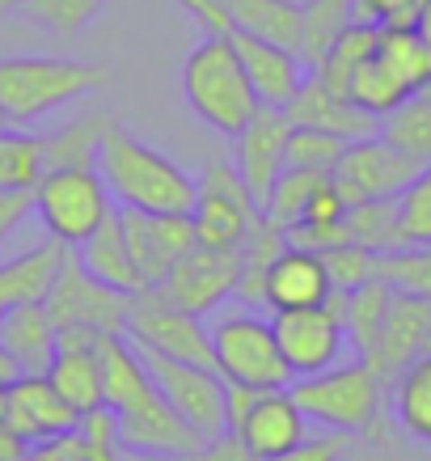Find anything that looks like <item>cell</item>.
Wrapping results in <instances>:
<instances>
[{
	"instance_id": "obj_1",
	"label": "cell",
	"mask_w": 431,
	"mask_h": 461,
	"mask_svg": "<svg viewBox=\"0 0 431 461\" xmlns=\"http://www.w3.org/2000/svg\"><path fill=\"white\" fill-rule=\"evenodd\" d=\"M98 174L111 191L114 208L136 212H191L195 208V174L136 140L123 123H111L98 149Z\"/></svg>"
},
{
	"instance_id": "obj_2",
	"label": "cell",
	"mask_w": 431,
	"mask_h": 461,
	"mask_svg": "<svg viewBox=\"0 0 431 461\" xmlns=\"http://www.w3.org/2000/svg\"><path fill=\"white\" fill-rule=\"evenodd\" d=\"M106 85H111L106 64L68 56H0V114L4 123L30 127Z\"/></svg>"
},
{
	"instance_id": "obj_3",
	"label": "cell",
	"mask_w": 431,
	"mask_h": 461,
	"mask_svg": "<svg viewBox=\"0 0 431 461\" xmlns=\"http://www.w3.org/2000/svg\"><path fill=\"white\" fill-rule=\"evenodd\" d=\"M288 393L309 423L343 436H385V385L364 360L334 364L313 377H292Z\"/></svg>"
},
{
	"instance_id": "obj_4",
	"label": "cell",
	"mask_w": 431,
	"mask_h": 461,
	"mask_svg": "<svg viewBox=\"0 0 431 461\" xmlns=\"http://www.w3.org/2000/svg\"><path fill=\"white\" fill-rule=\"evenodd\" d=\"M182 98L195 111V119L233 140L241 127L254 119L258 98H254L246 68L237 59L229 34H203L195 51L182 64Z\"/></svg>"
},
{
	"instance_id": "obj_5",
	"label": "cell",
	"mask_w": 431,
	"mask_h": 461,
	"mask_svg": "<svg viewBox=\"0 0 431 461\" xmlns=\"http://www.w3.org/2000/svg\"><path fill=\"white\" fill-rule=\"evenodd\" d=\"M211 351H216V373L224 381L254 385V390L292 385V368L279 356L271 318H263L258 309L237 305L211 321Z\"/></svg>"
},
{
	"instance_id": "obj_6",
	"label": "cell",
	"mask_w": 431,
	"mask_h": 461,
	"mask_svg": "<svg viewBox=\"0 0 431 461\" xmlns=\"http://www.w3.org/2000/svg\"><path fill=\"white\" fill-rule=\"evenodd\" d=\"M114 212L98 169H42L34 186V216L59 246H81Z\"/></svg>"
},
{
	"instance_id": "obj_7",
	"label": "cell",
	"mask_w": 431,
	"mask_h": 461,
	"mask_svg": "<svg viewBox=\"0 0 431 461\" xmlns=\"http://www.w3.org/2000/svg\"><path fill=\"white\" fill-rule=\"evenodd\" d=\"M127 343L139 351H157L169 360L203 364L216 368V351H211V326L199 313L169 305L161 288H144L127 301Z\"/></svg>"
},
{
	"instance_id": "obj_8",
	"label": "cell",
	"mask_w": 431,
	"mask_h": 461,
	"mask_svg": "<svg viewBox=\"0 0 431 461\" xmlns=\"http://www.w3.org/2000/svg\"><path fill=\"white\" fill-rule=\"evenodd\" d=\"M343 296L347 293H330L326 305L271 313V330H275L279 356L292 368V377H313V373H326L334 364H343V351H347Z\"/></svg>"
},
{
	"instance_id": "obj_9",
	"label": "cell",
	"mask_w": 431,
	"mask_h": 461,
	"mask_svg": "<svg viewBox=\"0 0 431 461\" xmlns=\"http://www.w3.org/2000/svg\"><path fill=\"white\" fill-rule=\"evenodd\" d=\"M195 238L199 246H220V250H237L246 233L258 221V203L246 191L241 174L233 161H208L203 174H195Z\"/></svg>"
},
{
	"instance_id": "obj_10",
	"label": "cell",
	"mask_w": 431,
	"mask_h": 461,
	"mask_svg": "<svg viewBox=\"0 0 431 461\" xmlns=\"http://www.w3.org/2000/svg\"><path fill=\"white\" fill-rule=\"evenodd\" d=\"M127 301L131 296L114 293L106 284H98L89 271L81 267L76 250H64L59 276L47 293V313L59 330H98V335H123L127 330Z\"/></svg>"
},
{
	"instance_id": "obj_11",
	"label": "cell",
	"mask_w": 431,
	"mask_h": 461,
	"mask_svg": "<svg viewBox=\"0 0 431 461\" xmlns=\"http://www.w3.org/2000/svg\"><path fill=\"white\" fill-rule=\"evenodd\" d=\"M139 360L148 368L153 385L166 393V402L174 406L203 440H216V436L229 432V420H224V377L216 368L169 360V356H157V351H139Z\"/></svg>"
},
{
	"instance_id": "obj_12",
	"label": "cell",
	"mask_w": 431,
	"mask_h": 461,
	"mask_svg": "<svg viewBox=\"0 0 431 461\" xmlns=\"http://www.w3.org/2000/svg\"><path fill=\"white\" fill-rule=\"evenodd\" d=\"M237 280H241V246L237 250H220V246H191L178 263L166 271V280L157 284L166 293L169 305L186 309V313H220L237 296Z\"/></svg>"
},
{
	"instance_id": "obj_13",
	"label": "cell",
	"mask_w": 431,
	"mask_h": 461,
	"mask_svg": "<svg viewBox=\"0 0 431 461\" xmlns=\"http://www.w3.org/2000/svg\"><path fill=\"white\" fill-rule=\"evenodd\" d=\"M418 161L415 157H406L402 149H393L381 131L368 136V140H355L343 149L338 157V166L330 169L334 186L343 191L351 208L355 203H368V199H393L402 195L406 186L418 178Z\"/></svg>"
},
{
	"instance_id": "obj_14",
	"label": "cell",
	"mask_w": 431,
	"mask_h": 461,
	"mask_svg": "<svg viewBox=\"0 0 431 461\" xmlns=\"http://www.w3.org/2000/svg\"><path fill=\"white\" fill-rule=\"evenodd\" d=\"M427 343H431V301L393 288V301L385 309V321H381V335H376L373 351L364 356V364L390 390L418 356H427Z\"/></svg>"
},
{
	"instance_id": "obj_15",
	"label": "cell",
	"mask_w": 431,
	"mask_h": 461,
	"mask_svg": "<svg viewBox=\"0 0 431 461\" xmlns=\"http://www.w3.org/2000/svg\"><path fill=\"white\" fill-rule=\"evenodd\" d=\"M119 224H123L127 250L136 258L139 276L153 284L166 280V271L178 263L182 254L195 246V221L191 212H136V208H119Z\"/></svg>"
},
{
	"instance_id": "obj_16",
	"label": "cell",
	"mask_w": 431,
	"mask_h": 461,
	"mask_svg": "<svg viewBox=\"0 0 431 461\" xmlns=\"http://www.w3.org/2000/svg\"><path fill=\"white\" fill-rule=\"evenodd\" d=\"M0 423L17 432L26 445H42V440H56V436L76 432L81 415L64 402V393L51 385L47 373H26L4 390V415Z\"/></svg>"
},
{
	"instance_id": "obj_17",
	"label": "cell",
	"mask_w": 431,
	"mask_h": 461,
	"mask_svg": "<svg viewBox=\"0 0 431 461\" xmlns=\"http://www.w3.org/2000/svg\"><path fill=\"white\" fill-rule=\"evenodd\" d=\"M288 114L279 106H258L254 119L233 136V169L241 174L246 191L254 195V203L263 208L275 178L283 174V149H288Z\"/></svg>"
},
{
	"instance_id": "obj_18",
	"label": "cell",
	"mask_w": 431,
	"mask_h": 461,
	"mask_svg": "<svg viewBox=\"0 0 431 461\" xmlns=\"http://www.w3.org/2000/svg\"><path fill=\"white\" fill-rule=\"evenodd\" d=\"M229 42H233L241 68H246V81H250L258 106H279V111H283L309 77L305 59L296 56V51H288V47H279V42L246 34V30H233Z\"/></svg>"
},
{
	"instance_id": "obj_19",
	"label": "cell",
	"mask_w": 431,
	"mask_h": 461,
	"mask_svg": "<svg viewBox=\"0 0 431 461\" xmlns=\"http://www.w3.org/2000/svg\"><path fill=\"white\" fill-rule=\"evenodd\" d=\"M229 436H237L258 461H271V457H279V453H288V448H296L305 440L309 420L288 390H263Z\"/></svg>"
},
{
	"instance_id": "obj_20",
	"label": "cell",
	"mask_w": 431,
	"mask_h": 461,
	"mask_svg": "<svg viewBox=\"0 0 431 461\" xmlns=\"http://www.w3.org/2000/svg\"><path fill=\"white\" fill-rule=\"evenodd\" d=\"M47 377L64 393V402L76 415H89L106 406L102 398V335L98 330H59L56 360L47 368Z\"/></svg>"
},
{
	"instance_id": "obj_21",
	"label": "cell",
	"mask_w": 431,
	"mask_h": 461,
	"mask_svg": "<svg viewBox=\"0 0 431 461\" xmlns=\"http://www.w3.org/2000/svg\"><path fill=\"white\" fill-rule=\"evenodd\" d=\"M283 114H288V123L292 127H313V131H330V136H338V140H368V136H376L381 131V119L376 114H368L364 106H355L351 98H343V94H334V89H326V85L309 72L305 85L296 89V98L283 106Z\"/></svg>"
},
{
	"instance_id": "obj_22",
	"label": "cell",
	"mask_w": 431,
	"mask_h": 461,
	"mask_svg": "<svg viewBox=\"0 0 431 461\" xmlns=\"http://www.w3.org/2000/svg\"><path fill=\"white\" fill-rule=\"evenodd\" d=\"M334 293L330 271L321 263L318 250H301V246H283L275 254V263L266 267V293L263 305L271 313H283V309H313L326 305Z\"/></svg>"
},
{
	"instance_id": "obj_23",
	"label": "cell",
	"mask_w": 431,
	"mask_h": 461,
	"mask_svg": "<svg viewBox=\"0 0 431 461\" xmlns=\"http://www.w3.org/2000/svg\"><path fill=\"white\" fill-rule=\"evenodd\" d=\"M76 250V258H81V267L94 276L98 284H106V288H114V293L123 296H136L148 288V280L139 276L136 258H131V250H127V238H123V224H119V208L106 216V221L89 233V238L81 241V246H72Z\"/></svg>"
},
{
	"instance_id": "obj_24",
	"label": "cell",
	"mask_w": 431,
	"mask_h": 461,
	"mask_svg": "<svg viewBox=\"0 0 431 461\" xmlns=\"http://www.w3.org/2000/svg\"><path fill=\"white\" fill-rule=\"evenodd\" d=\"M0 348L13 356L22 373H47L59 348V326L47 305H13L0 313Z\"/></svg>"
},
{
	"instance_id": "obj_25",
	"label": "cell",
	"mask_w": 431,
	"mask_h": 461,
	"mask_svg": "<svg viewBox=\"0 0 431 461\" xmlns=\"http://www.w3.org/2000/svg\"><path fill=\"white\" fill-rule=\"evenodd\" d=\"M233 30L279 42L305 59V0H224Z\"/></svg>"
},
{
	"instance_id": "obj_26",
	"label": "cell",
	"mask_w": 431,
	"mask_h": 461,
	"mask_svg": "<svg viewBox=\"0 0 431 461\" xmlns=\"http://www.w3.org/2000/svg\"><path fill=\"white\" fill-rule=\"evenodd\" d=\"M64 250L59 241H42L34 250L17 254V258H4L0 263V301L13 309V305H42L51 284L59 276V263H64Z\"/></svg>"
},
{
	"instance_id": "obj_27",
	"label": "cell",
	"mask_w": 431,
	"mask_h": 461,
	"mask_svg": "<svg viewBox=\"0 0 431 461\" xmlns=\"http://www.w3.org/2000/svg\"><path fill=\"white\" fill-rule=\"evenodd\" d=\"M114 119L111 114H81L72 123L42 136V166L47 169H98L102 136Z\"/></svg>"
},
{
	"instance_id": "obj_28",
	"label": "cell",
	"mask_w": 431,
	"mask_h": 461,
	"mask_svg": "<svg viewBox=\"0 0 431 461\" xmlns=\"http://www.w3.org/2000/svg\"><path fill=\"white\" fill-rule=\"evenodd\" d=\"M376 34H381V26H368V22H347V26H343V34L326 47V56L313 64V77H318L326 89H334V94H343V98H347L355 68H360L364 59L376 51Z\"/></svg>"
},
{
	"instance_id": "obj_29",
	"label": "cell",
	"mask_w": 431,
	"mask_h": 461,
	"mask_svg": "<svg viewBox=\"0 0 431 461\" xmlns=\"http://www.w3.org/2000/svg\"><path fill=\"white\" fill-rule=\"evenodd\" d=\"M390 301H393V288L381 276H373L368 284H360V288H351L343 296V330H347V348H355V360H364L373 351Z\"/></svg>"
},
{
	"instance_id": "obj_30",
	"label": "cell",
	"mask_w": 431,
	"mask_h": 461,
	"mask_svg": "<svg viewBox=\"0 0 431 461\" xmlns=\"http://www.w3.org/2000/svg\"><path fill=\"white\" fill-rule=\"evenodd\" d=\"M390 390H393V420H398V428L418 445H431V351L418 356Z\"/></svg>"
},
{
	"instance_id": "obj_31",
	"label": "cell",
	"mask_w": 431,
	"mask_h": 461,
	"mask_svg": "<svg viewBox=\"0 0 431 461\" xmlns=\"http://www.w3.org/2000/svg\"><path fill=\"white\" fill-rule=\"evenodd\" d=\"M347 241L364 246L368 254L406 250L402 221H398V195L393 199H368V203L347 208Z\"/></svg>"
},
{
	"instance_id": "obj_32",
	"label": "cell",
	"mask_w": 431,
	"mask_h": 461,
	"mask_svg": "<svg viewBox=\"0 0 431 461\" xmlns=\"http://www.w3.org/2000/svg\"><path fill=\"white\" fill-rule=\"evenodd\" d=\"M381 136L406 157H415L418 166H431V85L381 119Z\"/></svg>"
},
{
	"instance_id": "obj_33",
	"label": "cell",
	"mask_w": 431,
	"mask_h": 461,
	"mask_svg": "<svg viewBox=\"0 0 431 461\" xmlns=\"http://www.w3.org/2000/svg\"><path fill=\"white\" fill-rule=\"evenodd\" d=\"M42 136L30 127H0V191H34L42 178Z\"/></svg>"
},
{
	"instance_id": "obj_34",
	"label": "cell",
	"mask_w": 431,
	"mask_h": 461,
	"mask_svg": "<svg viewBox=\"0 0 431 461\" xmlns=\"http://www.w3.org/2000/svg\"><path fill=\"white\" fill-rule=\"evenodd\" d=\"M376 56L402 77L410 94H418V89L431 85V47L418 39L415 26H381V34H376Z\"/></svg>"
},
{
	"instance_id": "obj_35",
	"label": "cell",
	"mask_w": 431,
	"mask_h": 461,
	"mask_svg": "<svg viewBox=\"0 0 431 461\" xmlns=\"http://www.w3.org/2000/svg\"><path fill=\"white\" fill-rule=\"evenodd\" d=\"M326 178H330L326 169H292V166H288L275 178V186H271L266 203L258 208V216H263L266 224H275L279 233H288V229L305 216L309 199H313V191H318Z\"/></svg>"
},
{
	"instance_id": "obj_36",
	"label": "cell",
	"mask_w": 431,
	"mask_h": 461,
	"mask_svg": "<svg viewBox=\"0 0 431 461\" xmlns=\"http://www.w3.org/2000/svg\"><path fill=\"white\" fill-rule=\"evenodd\" d=\"M347 98L355 102V106H364L368 114H376V119H385V114L398 111V106L410 98V89H406L402 77H398V72H393L390 64L373 51V56L355 68V77H351Z\"/></svg>"
},
{
	"instance_id": "obj_37",
	"label": "cell",
	"mask_w": 431,
	"mask_h": 461,
	"mask_svg": "<svg viewBox=\"0 0 431 461\" xmlns=\"http://www.w3.org/2000/svg\"><path fill=\"white\" fill-rule=\"evenodd\" d=\"M376 276L398 293L431 301V246H406L393 254H376Z\"/></svg>"
},
{
	"instance_id": "obj_38",
	"label": "cell",
	"mask_w": 431,
	"mask_h": 461,
	"mask_svg": "<svg viewBox=\"0 0 431 461\" xmlns=\"http://www.w3.org/2000/svg\"><path fill=\"white\" fill-rule=\"evenodd\" d=\"M106 0H30L22 17L51 34H81L102 17Z\"/></svg>"
},
{
	"instance_id": "obj_39",
	"label": "cell",
	"mask_w": 431,
	"mask_h": 461,
	"mask_svg": "<svg viewBox=\"0 0 431 461\" xmlns=\"http://www.w3.org/2000/svg\"><path fill=\"white\" fill-rule=\"evenodd\" d=\"M347 140H338L330 131H313V127H292L288 131V149H283V169H326L338 166Z\"/></svg>"
},
{
	"instance_id": "obj_40",
	"label": "cell",
	"mask_w": 431,
	"mask_h": 461,
	"mask_svg": "<svg viewBox=\"0 0 431 461\" xmlns=\"http://www.w3.org/2000/svg\"><path fill=\"white\" fill-rule=\"evenodd\" d=\"M398 221L406 246H431V166L418 169V178L398 195Z\"/></svg>"
},
{
	"instance_id": "obj_41",
	"label": "cell",
	"mask_w": 431,
	"mask_h": 461,
	"mask_svg": "<svg viewBox=\"0 0 431 461\" xmlns=\"http://www.w3.org/2000/svg\"><path fill=\"white\" fill-rule=\"evenodd\" d=\"M321 263L330 271L334 293H351V288H360V284H368L376 276V254H368L364 246H355V241H343V246L321 250Z\"/></svg>"
},
{
	"instance_id": "obj_42",
	"label": "cell",
	"mask_w": 431,
	"mask_h": 461,
	"mask_svg": "<svg viewBox=\"0 0 431 461\" xmlns=\"http://www.w3.org/2000/svg\"><path fill=\"white\" fill-rule=\"evenodd\" d=\"M418 0H351V22L368 26H415Z\"/></svg>"
},
{
	"instance_id": "obj_43",
	"label": "cell",
	"mask_w": 431,
	"mask_h": 461,
	"mask_svg": "<svg viewBox=\"0 0 431 461\" xmlns=\"http://www.w3.org/2000/svg\"><path fill=\"white\" fill-rule=\"evenodd\" d=\"M347 457V436L343 432H326V436H305L296 448L279 453L271 461H343Z\"/></svg>"
},
{
	"instance_id": "obj_44",
	"label": "cell",
	"mask_w": 431,
	"mask_h": 461,
	"mask_svg": "<svg viewBox=\"0 0 431 461\" xmlns=\"http://www.w3.org/2000/svg\"><path fill=\"white\" fill-rule=\"evenodd\" d=\"M34 216V191H0V246Z\"/></svg>"
},
{
	"instance_id": "obj_45",
	"label": "cell",
	"mask_w": 431,
	"mask_h": 461,
	"mask_svg": "<svg viewBox=\"0 0 431 461\" xmlns=\"http://www.w3.org/2000/svg\"><path fill=\"white\" fill-rule=\"evenodd\" d=\"M178 5L203 34H233V17L224 9V0H178Z\"/></svg>"
},
{
	"instance_id": "obj_46",
	"label": "cell",
	"mask_w": 431,
	"mask_h": 461,
	"mask_svg": "<svg viewBox=\"0 0 431 461\" xmlns=\"http://www.w3.org/2000/svg\"><path fill=\"white\" fill-rule=\"evenodd\" d=\"M26 461H85L81 436L68 432V436H56V440H42V445H30Z\"/></svg>"
},
{
	"instance_id": "obj_47",
	"label": "cell",
	"mask_w": 431,
	"mask_h": 461,
	"mask_svg": "<svg viewBox=\"0 0 431 461\" xmlns=\"http://www.w3.org/2000/svg\"><path fill=\"white\" fill-rule=\"evenodd\" d=\"M26 453H30L26 440H22L17 432H9V428L0 423V461H26Z\"/></svg>"
},
{
	"instance_id": "obj_48",
	"label": "cell",
	"mask_w": 431,
	"mask_h": 461,
	"mask_svg": "<svg viewBox=\"0 0 431 461\" xmlns=\"http://www.w3.org/2000/svg\"><path fill=\"white\" fill-rule=\"evenodd\" d=\"M17 377H26V373H22V368H17V360H13V356H9V351L0 348V393L9 390V385H13Z\"/></svg>"
},
{
	"instance_id": "obj_49",
	"label": "cell",
	"mask_w": 431,
	"mask_h": 461,
	"mask_svg": "<svg viewBox=\"0 0 431 461\" xmlns=\"http://www.w3.org/2000/svg\"><path fill=\"white\" fill-rule=\"evenodd\" d=\"M415 30L418 39L431 47V0H418V14H415Z\"/></svg>"
},
{
	"instance_id": "obj_50",
	"label": "cell",
	"mask_w": 431,
	"mask_h": 461,
	"mask_svg": "<svg viewBox=\"0 0 431 461\" xmlns=\"http://www.w3.org/2000/svg\"><path fill=\"white\" fill-rule=\"evenodd\" d=\"M30 0H0V17H9V14H22Z\"/></svg>"
},
{
	"instance_id": "obj_51",
	"label": "cell",
	"mask_w": 431,
	"mask_h": 461,
	"mask_svg": "<svg viewBox=\"0 0 431 461\" xmlns=\"http://www.w3.org/2000/svg\"><path fill=\"white\" fill-rule=\"evenodd\" d=\"M119 461H153V457H119Z\"/></svg>"
},
{
	"instance_id": "obj_52",
	"label": "cell",
	"mask_w": 431,
	"mask_h": 461,
	"mask_svg": "<svg viewBox=\"0 0 431 461\" xmlns=\"http://www.w3.org/2000/svg\"><path fill=\"white\" fill-rule=\"evenodd\" d=\"M0 415H4V393H0Z\"/></svg>"
},
{
	"instance_id": "obj_53",
	"label": "cell",
	"mask_w": 431,
	"mask_h": 461,
	"mask_svg": "<svg viewBox=\"0 0 431 461\" xmlns=\"http://www.w3.org/2000/svg\"><path fill=\"white\" fill-rule=\"evenodd\" d=\"M4 309H9V305H4V301H0V313H4Z\"/></svg>"
},
{
	"instance_id": "obj_54",
	"label": "cell",
	"mask_w": 431,
	"mask_h": 461,
	"mask_svg": "<svg viewBox=\"0 0 431 461\" xmlns=\"http://www.w3.org/2000/svg\"><path fill=\"white\" fill-rule=\"evenodd\" d=\"M0 127H4V114H0Z\"/></svg>"
}]
</instances>
